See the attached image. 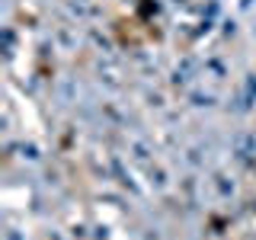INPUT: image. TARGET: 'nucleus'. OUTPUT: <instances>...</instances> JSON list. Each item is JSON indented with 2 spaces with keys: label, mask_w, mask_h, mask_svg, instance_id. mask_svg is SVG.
<instances>
[{
  "label": "nucleus",
  "mask_w": 256,
  "mask_h": 240,
  "mask_svg": "<svg viewBox=\"0 0 256 240\" xmlns=\"http://www.w3.org/2000/svg\"><path fill=\"white\" fill-rule=\"evenodd\" d=\"M148 176H150V182H154L157 189H160V186H166V173L160 170V166H150V170H148Z\"/></svg>",
  "instance_id": "obj_1"
},
{
  "label": "nucleus",
  "mask_w": 256,
  "mask_h": 240,
  "mask_svg": "<svg viewBox=\"0 0 256 240\" xmlns=\"http://www.w3.org/2000/svg\"><path fill=\"white\" fill-rule=\"evenodd\" d=\"M192 106H214V96L212 93H192Z\"/></svg>",
  "instance_id": "obj_2"
},
{
  "label": "nucleus",
  "mask_w": 256,
  "mask_h": 240,
  "mask_svg": "<svg viewBox=\"0 0 256 240\" xmlns=\"http://www.w3.org/2000/svg\"><path fill=\"white\" fill-rule=\"evenodd\" d=\"M157 10H160L157 0H144L141 4V16H157Z\"/></svg>",
  "instance_id": "obj_3"
},
{
  "label": "nucleus",
  "mask_w": 256,
  "mask_h": 240,
  "mask_svg": "<svg viewBox=\"0 0 256 240\" xmlns=\"http://www.w3.org/2000/svg\"><path fill=\"white\" fill-rule=\"evenodd\" d=\"M214 180H218V189L224 192V196H230V192H234V182H228V176H214Z\"/></svg>",
  "instance_id": "obj_4"
},
{
  "label": "nucleus",
  "mask_w": 256,
  "mask_h": 240,
  "mask_svg": "<svg viewBox=\"0 0 256 240\" xmlns=\"http://www.w3.org/2000/svg\"><path fill=\"white\" fill-rule=\"evenodd\" d=\"M22 157H26V160H38V148H36V144H22Z\"/></svg>",
  "instance_id": "obj_5"
},
{
  "label": "nucleus",
  "mask_w": 256,
  "mask_h": 240,
  "mask_svg": "<svg viewBox=\"0 0 256 240\" xmlns=\"http://www.w3.org/2000/svg\"><path fill=\"white\" fill-rule=\"evenodd\" d=\"M134 157H138V160H144V164H148V160H150V154H148V148H144L141 141L134 144Z\"/></svg>",
  "instance_id": "obj_6"
},
{
  "label": "nucleus",
  "mask_w": 256,
  "mask_h": 240,
  "mask_svg": "<svg viewBox=\"0 0 256 240\" xmlns=\"http://www.w3.org/2000/svg\"><path fill=\"white\" fill-rule=\"evenodd\" d=\"M234 32H237V22L228 20V22H224V36H234Z\"/></svg>",
  "instance_id": "obj_7"
},
{
  "label": "nucleus",
  "mask_w": 256,
  "mask_h": 240,
  "mask_svg": "<svg viewBox=\"0 0 256 240\" xmlns=\"http://www.w3.org/2000/svg\"><path fill=\"white\" fill-rule=\"evenodd\" d=\"M189 164H196V166L202 164V157H198V150H189Z\"/></svg>",
  "instance_id": "obj_8"
},
{
  "label": "nucleus",
  "mask_w": 256,
  "mask_h": 240,
  "mask_svg": "<svg viewBox=\"0 0 256 240\" xmlns=\"http://www.w3.org/2000/svg\"><path fill=\"white\" fill-rule=\"evenodd\" d=\"M253 6V0H240V10H250Z\"/></svg>",
  "instance_id": "obj_9"
}]
</instances>
